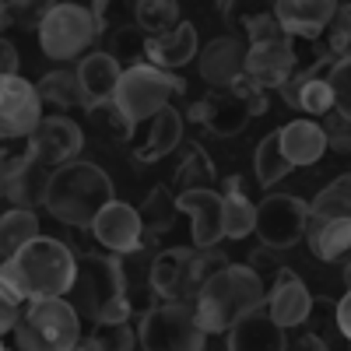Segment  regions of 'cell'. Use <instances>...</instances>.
I'll list each match as a JSON object with an SVG mask.
<instances>
[{
    "label": "cell",
    "instance_id": "6da1fadb",
    "mask_svg": "<svg viewBox=\"0 0 351 351\" xmlns=\"http://www.w3.org/2000/svg\"><path fill=\"white\" fill-rule=\"evenodd\" d=\"M112 197V180L95 165V162H71L64 169L49 172V190L43 208L71 228H92L95 218L109 208Z\"/></svg>",
    "mask_w": 351,
    "mask_h": 351
},
{
    "label": "cell",
    "instance_id": "7a4b0ae2",
    "mask_svg": "<svg viewBox=\"0 0 351 351\" xmlns=\"http://www.w3.org/2000/svg\"><path fill=\"white\" fill-rule=\"evenodd\" d=\"M4 271L21 285L28 302H43V299H64L77 285L81 260L77 253L53 236H39L36 243H28L14 260H4Z\"/></svg>",
    "mask_w": 351,
    "mask_h": 351
},
{
    "label": "cell",
    "instance_id": "3957f363",
    "mask_svg": "<svg viewBox=\"0 0 351 351\" xmlns=\"http://www.w3.org/2000/svg\"><path fill=\"white\" fill-rule=\"evenodd\" d=\"M197 316L208 334H228L239 319L267 306V285L250 263H232L197 295Z\"/></svg>",
    "mask_w": 351,
    "mask_h": 351
},
{
    "label": "cell",
    "instance_id": "277c9868",
    "mask_svg": "<svg viewBox=\"0 0 351 351\" xmlns=\"http://www.w3.org/2000/svg\"><path fill=\"white\" fill-rule=\"evenodd\" d=\"M243 32L250 39L246 46V77L253 84H260L263 92H271V88H281L291 81V74L299 71V46L291 39L274 8L271 11H256V14H246L243 18Z\"/></svg>",
    "mask_w": 351,
    "mask_h": 351
},
{
    "label": "cell",
    "instance_id": "5b68a950",
    "mask_svg": "<svg viewBox=\"0 0 351 351\" xmlns=\"http://www.w3.org/2000/svg\"><path fill=\"white\" fill-rule=\"evenodd\" d=\"M71 295H74V309L88 316L92 324H127L134 313L120 256H99V253L81 256L77 285Z\"/></svg>",
    "mask_w": 351,
    "mask_h": 351
},
{
    "label": "cell",
    "instance_id": "8992f818",
    "mask_svg": "<svg viewBox=\"0 0 351 351\" xmlns=\"http://www.w3.org/2000/svg\"><path fill=\"white\" fill-rule=\"evenodd\" d=\"M263 112H267V92L243 74L232 88H215L204 99H197L186 109V120L200 123L215 137H236L246 130L253 116H263Z\"/></svg>",
    "mask_w": 351,
    "mask_h": 351
},
{
    "label": "cell",
    "instance_id": "52a82bcc",
    "mask_svg": "<svg viewBox=\"0 0 351 351\" xmlns=\"http://www.w3.org/2000/svg\"><path fill=\"white\" fill-rule=\"evenodd\" d=\"M102 11H106V4H92V8H84V4H49V11L43 18V28H39V49L56 64L81 56L102 36V28H106Z\"/></svg>",
    "mask_w": 351,
    "mask_h": 351
},
{
    "label": "cell",
    "instance_id": "ba28073f",
    "mask_svg": "<svg viewBox=\"0 0 351 351\" xmlns=\"http://www.w3.org/2000/svg\"><path fill=\"white\" fill-rule=\"evenodd\" d=\"M186 92V81L172 71H162L148 60H137L123 71L120 77V88H116L112 102L120 106V112L134 127L155 120L162 109H169V99Z\"/></svg>",
    "mask_w": 351,
    "mask_h": 351
},
{
    "label": "cell",
    "instance_id": "9c48e42d",
    "mask_svg": "<svg viewBox=\"0 0 351 351\" xmlns=\"http://www.w3.org/2000/svg\"><path fill=\"white\" fill-rule=\"evenodd\" d=\"M14 341L18 351H74L81 344V313L67 299L28 302Z\"/></svg>",
    "mask_w": 351,
    "mask_h": 351
},
{
    "label": "cell",
    "instance_id": "30bf717a",
    "mask_svg": "<svg viewBox=\"0 0 351 351\" xmlns=\"http://www.w3.org/2000/svg\"><path fill=\"white\" fill-rule=\"evenodd\" d=\"M141 348L144 351H204V330L193 302H158L141 313Z\"/></svg>",
    "mask_w": 351,
    "mask_h": 351
},
{
    "label": "cell",
    "instance_id": "8fae6325",
    "mask_svg": "<svg viewBox=\"0 0 351 351\" xmlns=\"http://www.w3.org/2000/svg\"><path fill=\"white\" fill-rule=\"evenodd\" d=\"M313 208L291 193H271L256 204V236L267 250H288L306 239Z\"/></svg>",
    "mask_w": 351,
    "mask_h": 351
},
{
    "label": "cell",
    "instance_id": "7c38bea8",
    "mask_svg": "<svg viewBox=\"0 0 351 351\" xmlns=\"http://www.w3.org/2000/svg\"><path fill=\"white\" fill-rule=\"evenodd\" d=\"M43 95L32 81L18 74H0V134L32 137L43 127Z\"/></svg>",
    "mask_w": 351,
    "mask_h": 351
},
{
    "label": "cell",
    "instance_id": "4fadbf2b",
    "mask_svg": "<svg viewBox=\"0 0 351 351\" xmlns=\"http://www.w3.org/2000/svg\"><path fill=\"white\" fill-rule=\"evenodd\" d=\"M92 236L99 239V246H106L116 256H130V253L148 246V239H144L148 232H144L141 211L130 208V204H123V200H112L109 208L95 218Z\"/></svg>",
    "mask_w": 351,
    "mask_h": 351
},
{
    "label": "cell",
    "instance_id": "5bb4252c",
    "mask_svg": "<svg viewBox=\"0 0 351 351\" xmlns=\"http://www.w3.org/2000/svg\"><path fill=\"white\" fill-rule=\"evenodd\" d=\"M337 8L341 4H330V0H278L274 14L295 43H319L337 18Z\"/></svg>",
    "mask_w": 351,
    "mask_h": 351
},
{
    "label": "cell",
    "instance_id": "9a60e30c",
    "mask_svg": "<svg viewBox=\"0 0 351 351\" xmlns=\"http://www.w3.org/2000/svg\"><path fill=\"white\" fill-rule=\"evenodd\" d=\"M180 211L193 221V246L197 250H215L225 236V197L218 190H190L180 193Z\"/></svg>",
    "mask_w": 351,
    "mask_h": 351
},
{
    "label": "cell",
    "instance_id": "2e32d148",
    "mask_svg": "<svg viewBox=\"0 0 351 351\" xmlns=\"http://www.w3.org/2000/svg\"><path fill=\"white\" fill-rule=\"evenodd\" d=\"M32 141H36L39 165H53V169L77 162V155L84 148V134L71 116H46L43 127L32 134Z\"/></svg>",
    "mask_w": 351,
    "mask_h": 351
},
{
    "label": "cell",
    "instance_id": "e0dca14e",
    "mask_svg": "<svg viewBox=\"0 0 351 351\" xmlns=\"http://www.w3.org/2000/svg\"><path fill=\"white\" fill-rule=\"evenodd\" d=\"M267 313L274 316V324H281L285 330L302 327L306 319H309V313H313V295H309L306 281L291 271V267H285V271L271 281V288H267Z\"/></svg>",
    "mask_w": 351,
    "mask_h": 351
},
{
    "label": "cell",
    "instance_id": "ac0fdd59",
    "mask_svg": "<svg viewBox=\"0 0 351 351\" xmlns=\"http://www.w3.org/2000/svg\"><path fill=\"white\" fill-rule=\"evenodd\" d=\"M228 351H288V330L260 306L228 330Z\"/></svg>",
    "mask_w": 351,
    "mask_h": 351
},
{
    "label": "cell",
    "instance_id": "d6986e66",
    "mask_svg": "<svg viewBox=\"0 0 351 351\" xmlns=\"http://www.w3.org/2000/svg\"><path fill=\"white\" fill-rule=\"evenodd\" d=\"M190 260L193 250L172 246L152 260V288L162 302H193L190 299Z\"/></svg>",
    "mask_w": 351,
    "mask_h": 351
},
{
    "label": "cell",
    "instance_id": "ffe728a7",
    "mask_svg": "<svg viewBox=\"0 0 351 351\" xmlns=\"http://www.w3.org/2000/svg\"><path fill=\"white\" fill-rule=\"evenodd\" d=\"M246 71V49L239 46V39L221 36L211 39L200 49V77L211 88H232Z\"/></svg>",
    "mask_w": 351,
    "mask_h": 351
},
{
    "label": "cell",
    "instance_id": "44dd1931",
    "mask_svg": "<svg viewBox=\"0 0 351 351\" xmlns=\"http://www.w3.org/2000/svg\"><path fill=\"white\" fill-rule=\"evenodd\" d=\"M141 127H144V137H134L130 144H134V158L148 165V162H158L169 152L180 148V141H183V112L169 106V109H162L155 116V120L141 123Z\"/></svg>",
    "mask_w": 351,
    "mask_h": 351
},
{
    "label": "cell",
    "instance_id": "7402d4cb",
    "mask_svg": "<svg viewBox=\"0 0 351 351\" xmlns=\"http://www.w3.org/2000/svg\"><path fill=\"white\" fill-rule=\"evenodd\" d=\"M77 77L84 88V109H95L116 95L120 77H123V64L112 53H88L77 67Z\"/></svg>",
    "mask_w": 351,
    "mask_h": 351
},
{
    "label": "cell",
    "instance_id": "603a6c76",
    "mask_svg": "<svg viewBox=\"0 0 351 351\" xmlns=\"http://www.w3.org/2000/svg\"><path fill=\"white\" fill-rule=\"evenodd\" d=\"M278 134H281V152H285V158L295 165V169L316 165L319 158L330 152L324 127L313 123V120H291V123H285Z\"/></svg>",
    "mask_w": 351,
    "mask_h": 351
},
{
    "label": "cell",
    "instance_id": "cb8c5ba5",
    "mask_svg": "<svg viewBox=\"0 0 351 351\" xmlns=\"http://www.w3.org/2000/svg\"><path fill=\"white\" fill-rule=\"evenodd\" d=\"M306 243L316 260L344 263L351 256V218H309Z\"/></svg>",
    "mask_w": 351,
    "mask_h": 351
},
{
    "label": "cell",
    "instance_id": "d4e9b609",
    "mask_svg": "<svg viewBox=\"0 0 351 351\" xmlns=\"http://www.w3.org/2000/svg\"><path fill=\"white\" fill-rule=\"evenodd\" d=\"M193 56H197V28L190 21H183L180 28H172V32L162 36V39H144V60L162 67V71L176 74V67L190 64Z\"/></svg>",
    "mask_w": 351,
    "mask_h": 351
},
{
    "label": "cell",
    "instance_id": "484cf974",
    "mask_svg": "<svg viewBox=\"0 0 351 351\" xmlns=\"http://www.w3.org/2000/svg\"><path fill=\"white\" fill-rule=\"evenodd\" d=\"M221 197H225V236L246 239L250 232H256V204L243 190V176H228Z\"/></svg>",
    "mask_w": 351,
    "mask_h": 351
},
{
    "label": "cell",
    "instance_id": "4316f807",
    "mask_svg": "<svg viewBox=\"0 0 351 351\" xmlns=\"http://www.w3.org/2000/svg\"><path fill=\"white\" fill-rule=\"evenodd\" d=\"M172 183H176V197L190 193V190H215V162L208 158V152L197 141L183 144V158L176 165Z\"/></svg>",
    "mask_w": 351,
    "mask_h": 351
},
{
    "label": "cell",
    "instance_id": "83f0119b",
    "mask_svg": "<svg viewBox=\"0 0 351 351\" xmlns=\"http://www.w3.org/2000/svg\"><path fill=\"white\" fill-rule=\"evenodd\" d=\"M43 236L39 232V215L32 208H11L0 218V250H4V260H14L28 243H36Z\"/></svg>",
    "mask_w": 351,
    "mask_h": 351
},
{
    "label": "cell",
    "instance_id": "f1b7e54d",
    "mask_svg": "<svg viewBox=\"0 0 351 351\" xmlns=\"http://www.w3.org/2000/svg\"><path fill=\"white\" fill-rule=\"evenodd\" d=\"M36 88H39L43 102H53L56 109H84V88H81L77 71H67V67L49 71Z\"/></svg>",
    "mask_w": 351,
    "mask_h": 351
},
{
    "label": "cell",
    "instance_id": "f546056e",
    "mask_svg": "<svg viewBox=\"0 0 351 351\" xmlns=\"http://www.w3.org/2000/svg\"><path fill=\"white\" fill-rule=\"evenodd\" d=\"M134 18H137V28L148 39H162L172 28L183 25L176 0H141V4H134Z\"/></svg>",
    "mask_w": 351,
    "mask_h": 351
},
{
    "label": "cell",
    "instance_id": "4dcf8cb0",
    "mask_svg": "<svg viewBox=\"0 0 351 351\" xmlns=\"http://www.w3.org/2000/svg\"><path fill=\"white\" fill-rule=\"evenodd\" d=\"M313 46H316V56L327 67L351 60V4H341L337 8V18L330 21L327 36L319 39V43H313Z\"/></svg>",
    "mask_w": 351,
    "mask_h": 351
},
{
    "label": "cell",
    "instance_id": "1f68e13d",
    "mask_svg": "<svg viewBox=\"0 0 351 351\" xmlns=\"http://www.w3.org/2000/svg\"><path fill=\"white\" fill-rule=\"evenodd\" d=\"M137 211H141L144 232L155 239V236H162V232H169L176 225V215H180V197H172L165 186H155L148 197H144V204Z\"/></svg>",
    "mask_w": 351,
    "mask_h": 351
},
{
    "label": "cell",
    "instance_id": "d6a6232c",
    "mask_svg": "<svg viewBox=\"0 0 351 351\" xmlns=\"http://www.w3.org/2000/svg\"><path fill=\"white\" fill-rule=\"evenodd\" d=\"M253 165H256V180L263 183V186H274V183H281L285 176L295 169L288 158H285V152H281V134L274 130V134H267L260 144H256V155H253Z\"/></svg>",
    "mask_w": 351,
    "mask_h": 351
},
{
    "label": "cell",
    "instance_id": "836d02e7",
    "mask_svg": "<svg viewBox=\"0 0 351 351\" xmlns=\"http://www.w3.org/2000/svg\"><path fill=\"white\" fill-rule=\"evenodd\" d=\"M313 218H351V172L337 176L313 197Z\"/></svg>",
    "mask_w": 351,
    "mask_h": 351
},
{
    "label": "cell",
    "instance_id": "e575fe53",
    "mask_svg": "<svg viewBox=\"0 0 351 351\" xmlns=\"http://www.w3.org/2000/svg\"><path fill=\"white\" fill-rule=\"evenodd\" d=\"M49 176H43V165H32L28 172L4 180V197L14 200V208H32V204H46Z\"/></svg>",
    "mask_w": 351,
    "mask_h": 351
},
{
    "label": "cell",
    "instance_id": "d590c367",
    "mask_svg": "<svg viewBox=\"0 0 351 351\" xmlns=\"http://www.w3.org/2000/svg\"><path fill=\"white\" fill-rule=\"evenodd\" d=\"M32 165H39L36 141L32 137H4V148H0V176L14 180V176L28 172Z\"/></svg>",
    "mask_w": 351,
    "mask_h": 351
},
{
    "label": "cell",
    "instance_id": "8d00e7d4",
    "mask_svg": "<svg viewBox=\"0 0 351 351\" xmlns=\"http://www.w3.org/2000/svg\"><path fill=\"white\" fill-rule=\"evenodd\" d=\"M95 351H137V341H141V330L127 324H95L92 334H88Z\"/></svg>",
    "mask_w": 351,
    "mask_h": 351
},
{
    "label": "cell",
    "instance_id": "74e56055",
    "mask_svg": "<svg viewBox=\"0 0 351 351\" xmlns=\"http://www.w3.org/2000/svg\"><path fill=\"white\" fill-rule=\"evenodd\" d=\"M88 116H92V120L102 127L106 137H112V141H134V123L120 112V106H116L112 99L102 102V106H95V109H88Z\"/></svg>",
    "mask_w": 351,
    "mask_h": 351
},
{
    "label": "cell",
    "instance_id": "f35d334b",
    "mask_svg": "<svg viewBox=\"0 0 351 351\" xmlns=\"http://www.w3.org/2000/svg\"><path fill=\"white\" fill-rule=\"evenodd\" d=\"M319 127H324L327 134V144H330V152H351V116H344L341 109L327 112L324 120H319Z\"/></svg>",
    "mask_w": 351,
    "mask_h": 351
},
{
    "label": "cell",
    "instance_id": "ab89813d",
    "mask_svg": "<svg viewBox=\"0 0 351 351\" xmlns=\"http://www.w3.org/2000/svg\"><path fill=\"white\" fill-rule=\"evenodd\" d=\"M327 77H330V88H334L337 109H341L344 116H351V60L334 64V67L327 71Z\"/></svg>",
    "mask_w": 351,
    "mask_h": 351
},
{
    "label": "cell",
    "instance_id": "60d3db41",
    "mask_svg": "<svg viewBox=\"0 0 351 351\" xmlns=\"http://www.w3.org/2000/svg\"><path fill=\"white\" fill-rule=\"evenodd\" d=\"M46 11H49V4H4V25L14 18L18 25H25V28H43V18H46Z\"/></svg>",
    "mask_w": 351,
    "mask_h": 351
},
{
    "label": "cell",
    "instance_id": "b9f144b4",
    "mask_svg": "<svg viewBox=\"0 0 351 351\" xmlns=\"http://www.w3.org/2000/svg\"><path fill=\"white\" fill-rule=\"evenodd\" d=\"M274 253H278V250H267V246H260V250H256V253L250 256V267H253V271H256V274L263 278V285H267V278L274 281V278H278V274L285 271V263H278V260H274Z\"/></svg>",
    "mask_w": 351,
    "mask_h": 351
},
{
    "label": "cell",
    "instance_id": "7bdbcfd3",
    "mask_svg": "<svg viewBox=\"0 0 351 351\" xmlns=\"http://www.w3.org/2000/svg\"><path fill=\"white\" fill-rule=\"evenodd\" d=\"M288 351H330L324 337H316V334H302L295 341H288Z\"/></svg>",
    "mask_w": 351,
    "mask_h": 351
},
{
    "label": "cell",
    "instance_id": "ee69618b",
    "mask_svg": "<svg viewBox=\"0 0 351 351\" xmlns=\"http://www.w3.org/2000/svg\"><path fill=\"white\" fill-rule=\"evenodd\" d=\"M337 330L351 341V288H348V295L337 302Z\"/></svg>",
    "mask_w": 351,
    "mask_h": 351
},
{
    "label": "cell",
    "instance_id": "f6af8a7d",
    "mask_svg": "<svg viewBox=\"0 0 351 351\" xmlns=\"http://www.w3.org/2000/svg\"><path fill=\"white\" fill-rule=\"evenodd\" d=\"M0 49H4V74H14V71H18V53H14V46L4 43Z\"/></svg>",
    "mask_w": 351,
    "mask_h": 351
},
{
    "label": "cell",
    "instance_id": "bcb514c9",
    "mask_svg": "<svg viewBox=\"0 0 351 351\" xmlns=\"http://www.w3.org/2000/svg\"><path fill=\"white\" fill-rule=\"evenodd\" d=\"M344 285H348V288H351V256H348V260H344Z\"/></svg>",
    "mask_w": 351,
    "mask_h": 351
},
{
    "label": "cell",
    "instance_id": "7dc6e473",
    "mask_svg": "<svg viewBox=\"0 0 351 351\" xmlns=\"http://www.w3.org/2000/svg\"><path fill=\"white\" fill-rule=\"evenodd\" d=\"M74 351H95V348H92V341H88V337H84V341H81V344H77Z\"/></svg>",
    "mask_w": 351,
    "mask_h": 351
},
{
    "label": "cell",
    "instance_id": "c3c4849f",
    "mask_svg": "<svg viewBox=\"0 0 351 351\" xmlns=\"http://www.w3.org/2000/svg\"><path fill=\"white\" fill-rule=\"evenodd\" d=\"M4 351H14V348H4Z\"/></svg>",
    "mask_w": 351,
    "mask_h": 351
}]
</instances>
